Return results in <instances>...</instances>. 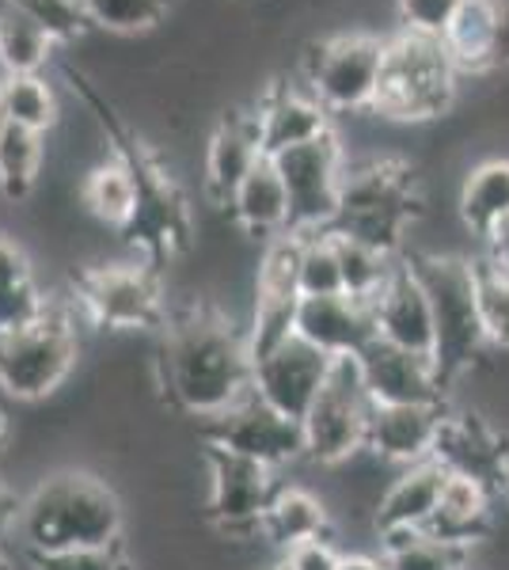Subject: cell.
Wrapping results in <instances>:
<instances>
[{"label": "cell", "mask_w": 509, "mask_h": 570, "mask_svg": "<svg viewBox=\"0 0 509 570\" xmlns=\"http://www.w3.org/2000/svg\"><path fill=\"white\" fill-rule=\"evenodd\" d=\"M80 202L96 220L126 233L141 209V176L123 156H107L80 183Z\"/></svg>", "instance_id": "cell-26"}, {"label": "cell", "mask_w": 509, "mask_h": 570, "mask_svg": "<svg viewBox=\"0 0 509 570\" xmlns=\"http://www.w3.org/2000/svg\"><path fill=\"white\" fill-rule=\"evenodd\" d=\"M156 365L175 407L202 422L252 392L247 331L213 305H187L168 316Z\"/></svg>", "instance_id": "cell-1"}, {"label": "cell", "mask_w": 509, "mask_h": 570, "mask_svg": "<svg viewBox=\"0 0 509 570\" xmlns=\"http://www.w3.org/2000/svg\"><path fill=\"white\" fill-rule=\"evenodd\" d=\"M77 312L104 331H153L168 324V301L153 266L104 263L77 274Z\"/></svg>", "instance_id": "cell-9"}, {"label": "cell", "mask_w": 509, "mask_h": 570, "mask_svg": "<svg viewBox=\"0 0 509 570\" xmlns=\"http://www.w3.org/2000/svg\"><path fill=\"white\" fill-rule=\"evenodd\" d=\"M365 389L373 395V403H392V407H446V376H441L438 362L400 346H388L376 338L365 354L358 357Z\"/></svg>", "instance_id": "cell-16"}, {"label": "cell", "mask_w": 509, "mask_h": 570, "mask_svg": "<svg viewBox=\"0 0 509 570\" xmlns=\"http://www.w3.org/2000/svg\"><path fill=\"white\" fill-rule=\"evenodd\" d=\"M381 559L388 570H464L468 548L446 544L419 529L381 532Z\"/></svg>", "instance_id": "cell-33"}, {"label": "cell", "mask_w": 509, "mask_h": 570, "mask_svg": "<svg viewBox=\"0 0 509 570\" xmlns=\"http://www.w3.org/2000/svg\"><path fill=\"white\" fill-rule=\"evenodd\" d=\"M258 160H266L263 134H258V118L252 110H228L209 134L206 145V198L213 206L228 209V202L236 198L239 183H244L258 168Z\"/></svg>", "instance_id": "cell-17"}, {"label": "cell", "mask_w": 509, "mask_h": 570, "mask_svg": "<svg viewBox=\"0 0 509 570\" xmlns=\"http://www.w3.org/2000/svg\"><path fill=\"white\" fill-rule=\"evenodd\" d=\"M342 551H335L327 537L323 540H304V544L282 551V567L285 570H339Z\"/></svg>", "instance_id": "cell-41"}, {"label": "cell", "mask_w": 509, "mask_h": 570, "mask_svg": "<svg viewBox=\"0 0 509 570\" xmlns=\"http://www.w3.org/2000/svg\"><path fill=\"white\" fill-rule=\"evenodd\" d=\"M331 529V513L316 494L304 487H285L277 491L263 518V540L282 551L304 544V540H323Z\"/></svg>", "instance_id": "cell-28"}, {"label": "cell", "mask_w": 509, "mask_h": 570, "mask_svg": "<svg viewBox=\"0 0 509 570\" xmlns=\"http://www.w3.org/2000/svg\"><path fill=\"white\" fill-rule=\"evenodd\" d=\"M46 305L50 301L42 297L23 247L8 240V236H0V335L35 324L46 312Z\"/></svg>", "instance_id": "cell-29"}, {"label": "cell", "mask_w": 509, "mask_h": 570, "mask_svg": "<svg viewBox=\"0 0 509 570\" xmlns=\"http://www.w3.org/2000/svg\"><path fill=\"white\" fill-rule=\"evenodd\" d=\"M297 259H301V233L277 236V240L266 244L263 259H258L255 312H252V327H247L252 357L271 351L277 343H285L290 335H297V312L304 301Z\"/></svg>", "instance_id": "cell-13"}, {"label": "cell", "mask_w": 509, "mask_h": 570, "mask_svg": "<svg viewBox=\"0 0 509 570\" xmlns=\"http://www.w3.org/2000/svg\"><path fill=\"white\" fill-rule=\"evenodd\" d=\"M425 532L457 548H471L476 540H483L490 532V487L476 475L449 472L441 505Z\"/></svg>", "instance_id": "cell-25"}, {"label": "cell", "mask_w": 509, "mask_h": 570, "mask_svg": "<svg viewBox=\"0 0 509 570\" xmlns=\"http://www.w3.org/2000/svg\"><path fill=\"white\" fill-rule=\"evenodd\" d=\"M331 236H335V247H339L342 293H346V297H358V301L381 297V289L388 285V278H392L395 266H400V259L376 252V247L361 244L346 233H335V228H331Z\"/></svg>", "instance_id": "cell-34"}, {"label": "cell", "mask_w": 509, "mask_h": 570, "mask_svg": "<svg viewBox=\"0 0 509 570\" xmlns=\"http://www.w3.org/2000/svg\"><path fill=\"white\" fill-rule=\"evenodd\" d=\"M483 247H487L483 255L490 263H498V266H506V271H509V217L495 228V233H490V240Z\"/></svg>", "instance_id": "cell-43"}, {"label": "cell", "mask_w": 509, "mask_h": 570, "mask_svg": "<svg viewBox=\"0 0 509 570\" xmlns=\"http://www.w3.org/2000/svg\"><path fill=\"white\" fill-rule=\"evenodd\" d=\"M258 134H263L266 156H277L285 149H297L304 141H316V137L335 130V115L301 85H266L258 91L255 104Z\"/></svg>", "instance_id": "cell-19"}, {"label": "cell", "mask_w": 509, "mask_h": 570, "mask_svg": "<svg viewBox=\"0 0 509 570\" xmlns=\"http://www.w3.org/2000/svg\"><path fill=\"white\" fill-rule=\"evenodd\" d=\"M266 570H285V567H282V563H274V567H266Z\"/></svg>", "instance_id": "cell-48"}, {"label": "cell", "mask_w": 509, "mask_h": 570, "mask_svg": "<svg viewBox=\"0 0 509 570\" xmlns=\"http://www.w3.org/2000/svg\"><path fill=\"white\" fill-rule=\"evenodd\" d=\"M373 407L376 403L365 389L358 357H335L320 395L312 400L309 415L301 419L304 456L323 468L354 461L361 449H365Z\"/></svg>", "instance_id": "cell-8"}, {"label": "cell", "mask_w": 509, "mask_h": 570, "mask_svg": "<svg viewBox=\"0 0 509 570\" xmlns=\"http://www.w3.org/2000/svg\"><path fill=\"white\" fill-rule=\"evenodd\" d=\"M206 426V445L225 449V453L247 456L274 472H282L285 464L304 456V430L297 419L274 411L266 400H258L255 392L239 395L233 407H225L221 415L202 422Z\"/></svg>", "instance_id": "cell-12"}, {"label": "cell", "mask_w": 509, "mask_h": 570, "mask_svg": "<svg viewBox=\"0 0 509 570\" xmlns=\"http://www.w3.org/2000/svg\"><path fill=\"white\" fill-rule=\"evenodd\" d=\"M12 4L31 16V20L53 39V46H69L77 39H85L91 27L85 0H12Z\"/></svg>", "instance_id": "cell-38"}, {"label": "cell", "mask_w": 509, "mask_h": 570, "mask_svg": "<svg viewBox=\"0 0 509 570\" xmlns=\"http://www.w3.org/2000/svg\"><path fill=\"white\" fill-rule=\"evenodd\" d=\"M297 335L327 357H361L376 343L373 301H358L346 293L304 297L297 312Z\"/></svg>", "instance_id": "cell-18"}, {"label": "cell", "mask_w": 509, "mask_h": 570, "mask_svg": "<svg viewBox=\"0 0 509 570\" xmlns=\"http://www.w3.org/2000/svg\"><path fill=\"white\" fill-rule=\"evenodd\" d=\"M20 518H23V494H16L12 487L0 480V551L12 540V532H20Z\"/></svg>", "instance_id": "cell-42"}, {"label": "cell", "mask_w": 509, "mask_h": 570, "mask_svg": "<svg viewBox=\"0 0 509 570\" xmlns=\"http://www.w3.org/2000/svg\"><path fill=\"white\" fill-rule=\"evenodd\" d=\"M0 570H12V563H8V556L0 551Z\"/></svg>", "instance_id": "cell-47"}, {"label": "cell", "mask_w": 509, "mask_h": 570, "mask_svg": "<svg viewBox=\"0 0 509 570\" xmlns=\"http://www.w3.org/2000/svg\"><path fill=\"white\" fill-rule=\"evenodd\" d=\"M502 20V0H464L441 35L449 61L460 77H487L495 72V39Z\"/></svg>", "instance_id": "cell-24"}, {"label": "cell", "mask_w": 509, "mask_h": 570, "mask_svg": "<svg viewBox=\"0 0 509 570\" xmlns=\"http://www.w3.org/2000/svg\"><path fill=\"white\" fill-rule=\"evenodd\" d=\"M80 357L77 320L69 305H46L35 324L0 335V392L8 400L39 403L69 381Z\"/></svg>", "instance_id": "cell-5"}, {"label": "cell", "mask_w": 509, "mask_h": 570, "mask_svg": "<svg viewBox=\"0 0 509 570\" xmlns=\"http://www.w3.org/2000/svg\"><path fill=\"white\" fill-rule=\"evenodd\" d=\"M297 278L301 297H335V293H342V266L331 228L327 233H301Z\"/></svg>", "instance_id": "cell-37"}, {"label": "cell", "mask_w": 509, "mask_h": 570, "mask_svg": "<svg viewBox=\"0 0 509 570\" xmlns=\"http://www.w3.org/2000/svg\"><path fill=\"white\" fill-rule=\"evenodd\" d=\"M495 72H509V0H502V20L495 39Z\"/></svg>", "instance_id": "cell-44"}, {"label": "cell", "mask_w": 509, "mask_h": 570, "mask_svg": "<svg viewBox=\"0 0 509 570\" xmlns=\"http://www.w3.org/2000/svg\"><path fill=\"white\" fill-rule=\"evenodd\" d=\"M373 320L381 343L438 362V324H433L430 293H425L419 271L407 259H400L381 297L373 301Z\"/></svg>", "instance_id": "cell-15"}, {"label": "cell", "mask_w": 509, "mask_h": 570, "mask_svg": "<svg viewBox=\"0 0 509 570\" xmlns=\"http://www.w3.org/2000/svg\"><path fill=\"white\" fill-rule=\"evenodd\" d=\"M228 214H233L239 233L252 236V240H263V244L293 233L290 190H285V183H282V176H277L271 156L258 160V168L239 183L236 198L228 202Z\"/></svg>", "instance_id": "cell-23"}, {"label": "cell", "mask_w": 509, "mask_h": 570, "mask_svg": "<svg viewBox=\"0 0 509 570\" xmlns=\"http://www.w3.org/2000/svg\"><path fill=\"white\" fill-rule=\"evenodd\" d=\"M460 96V72L449 61L441 39L395 31L384 42V72L369 115L384 122L422 126L449 115Z\"/></svg>", "instance_id": "cell-3"}, {"label": "cell", "mask_w": 509, "mask_h": 570, "mask_svg": "<svg viewBox=\"0 0 509 570\" xmlns=\"http://www.w3.org/2000/svg\"><path fill=\"white\" fill-rule=\"evenodd\" d=\"M331 362L335 357L304 343L301 335H290L285 343L252 357V392L271 403L274 411L301 422L327 381Z\"/></svg>", "instance_id": "cell-14"}, {"label": "cell", "mask_w": 509, "mask_h": 570, "mask_svg": "<svg viewBox=\"0 0 509 570\" xmlns=\"http://www.w3.org/2000/svg\"><path fill=\"white\" fill-rule=\"evenodd\" d=\"M293 206V233H327L339 220L346 183V145L339 130L271 156Z\"/></svg>", "instance_id": "cell-10"}, {"label": "cell", "mask_w": 509, "mask_h": 570, "mask_svg": "<svg viewBox=\"0 0 509 570\" xmlns=\"http://www.w3.org/2000/svg\"><path fill=\"white\" fill-rule=\"evenodd\" d=\"M498 494L509 502V464H506V472H502V483H498Z\"/></svg>", "instance_id": "cell-46"}, {"label": "cell", "mask_w": 509, "mask_h": 570, "mask_svg": "<svg viewBox=\"0 0 509 570\" xmlns=\"http://www.w3.org/2000/svg\"><path fill=\"white\" fill-rule=\"evenodd\" d=\"M460 4H464V0H395L400 31L425 35V39H441Z\"/></svg>", "instance_id": "cell-40"}, {"label": "cell", "mask_w": 509, "mask_h": 570, "mask_svg": "<svg viewBox=\"0 0 509 570\" xmlns=\"http://www.w3.org/2000/svg\"><path fill=\"white\" fill-rule=\"evenodd\" d=\"M0 118L23 126L35 134H50L61 122L58 91L42 72H27V77H0Z\"/></svg>", "instance_id": "cell-32"}, {"label": "cell", "mask_w": 509, "mask_h": 570, "mask_svg": "<svg viewBox=\"0 0 509 570\" xmlns=\"http://www.w3.org/2000/svg\"><path fill=\"white\" fill-rule=\"evenodd\" d=\"M449 468L441 461H422L411 468H400L395 483L388 487L376 502V532H395V529H419L425 532L441 505V491H446Z\"/></svg>", "instance_id": "cell-22"}, {"label": "cell", "mask_w": 509, "mask_h": 570, "mask_svg": "<svg viewBox=\"0 0 509 570\" xmlns=\"http://www.w3.org/2000/svg\"><path fill=\"white\" fill-rule=\"evenodd\" d=\"M460 220L471 236L490 240L498 225L509 217V160L506 156H490V160L476 164L460 183Z\"/></svg>", "instance_id": "cell-27"}, {"label": "cell", "mask_w": 509, "mask_h": 570, "mask_svg": "<svg viewBox=\"0 0 509 570\" xmlns=\"http://www.w3.org/2000/svg\"><path fill=\"white\" fill-rule=\"evenodd\" d=\"M53 50L58 46L31 16L20 12L12 0H0V69H4V77L42 72Z\"/></svg>", "instance_id": "cell-31"}, {"label": "cell", "mask_w": 509, "mask_h": 570, "mask_svg": "<svg viewBox=\"0 0 509 570\" xmlns=\"http://www.w3.org/2000/svg\"><path fill=\"white\" fill-rule=\"evenodd\" d=\"M446 407H392V403H376L373 419H369L365 449L384 464L411 468L433 456L441 438V422H446Z\"/></svg>", "instance_id": "cell-20"}, {"label": "cell", "mask_w": 509, "mask_h": 570, "mask_svg": "<svg viewBox=\"0 0 509 570\" xmlns=\"http://www.w3.org/2000/svg\"><path fill=\"white\" fill-rule=\"evenodd\" d=\"M46 164V137L0 118V195L8 202L31 198Z\"/></svg>", "instance_id": "cell-30"}, {"label": "cell", "mask_w": 509, "mask_h": 570, "mask_svg": "<svg viewBox=\"0 0 509 570\" xmlns=\"http://www.w3.org/2000/svg\"><path fill=\"white\" fill-rule=\"evenodd\" d=\"M471 274H476V308L487 346L509 351V271L479 255V259H471Z\"/></svg>", "instance_id": "cell-35"}, {"label": "cell", "mask_w": 509, "mask_h": 570, "mask_svg": "<svg viewBox=\"0 0 509 570\" xmlns=\"http://www.w3.org/2000/svg\"><path fill=\"white\" fill-rule=\"evenodd\" d=\"M206 518L213 521V529L228 540H263V518L282 491L277 472L258 461H247V456L225 453V449H206Z\"/></svg>", "instance_id": "cell-11"}, {"label": "cell", "mask_w": 509, "mask_h": 570, "mask_svg": "<svg viewBox=\"0 0 509 570\" xmlns=\"http://www.w3.org/2000/svg\"><path fill=\"white\" fill-rule=\"evenodd\" d=\"M85 8L91 27L134 39V35H149L153 27L164 23L172 0H85Z\"/></svg>", "instance_id": "cell-36"}, {"label": "cell", "mask_w": 509, "mask_h": 570, "mask_svg": "<svg viewBox=\"0 0 509 570\" xmlns=\"http://www.w3.org/2000/svg\"><path fill=\"white\" fill-rule=\"evenodd\" d=\"M20 540L27 556L123 540V502L91 472H53L23 499Z\"/></svg>", "instance_id": "cell-2"}, {"label": "cell", "mask_w": 509, "mask_h": 570, "mask_svg": "<svg viewBox=\"0 0 509 570\" xmlns=\"http://www.w3.org/2000/svg\"><path fill=\"white\" fill-rule=\"evenodd\" d=\"M419 206V183H414L411 168L403 160L376 156V160L358 164V168L346 164L335 233H346L354 240L400 259L407 228H411Z\"/></svg>", "instance_id": "cell-4"}, {"label": "cell", "mask_w": 509, "mask_h": 570, "mask_svg": "<svg viewBox=\"0 0 509 570\" xmlns=\"http://www.w3.org/2000/svg\"><path fill=\"white\" fill-rule=\"evenodd\" d=\"M407 263L419 271L425 293H430L433 324H438V370L446 381H452L479 354L490 351L476 308L471 259H457V255H419V259H407Z\"/></svg>", "instance_id": "cell-7"}, {"label": "cell", "mask_w": 509, "mask_h": 570, "mask_svg": "<svg viewBox=\"0 0 509 570\" xmlns=\"http://www.w3.org/2000/svg\"><path fill=\"white\" fill-rule=\"evenodd\" d=\"M31 570H134L123 540L118 544H91V548H65L27 556Z\"/></svg>", "instance_id": "cell-39"}, {"label": "cell", "mask_w": 509, "mask_h": 570, "mask_svg": "<svg viewBox=\"0 0 509 570\" xmlns=\"http://www.w3.org/2000/svg\"><path fill=\"white\" fill-rule=\"evenodd\" d=\"M433 461H441L449 472H464L483 480L487 487L502 483V472L509 464V449L502 445V438L476 415H446L441 422V438L433 449Z\"/></svg>", "instance_id": "cell-21"}, {"label": "cell", "mask_w": 509, "mask_h": 570, "mask_svg": "<svg viewBox=\"0 0 509 570\" xmlns=\"http://www.w3.org/2000/svg\"><path fill=\"white\" fill-rule=\"evenodd\" d=\"M388 35L339 31L304 46L297 80L331 115H369L384 72Z\"/></svg>", "instance_id": "cell-6"}, {"label": "cell", "mask_w": 509, "mask_h": 570, "mask_svg": "<svg viewBox=\"0 0 509 570\" xmlns=\"http://www.w3.org/2000/svg\"><path fill=\"white\" fill-rule=\"evenodd\" d=\"M339 570H388L384 559H373V556H342Z\"/></svg>", "instance_id": "cell-45"}]
</instances>
